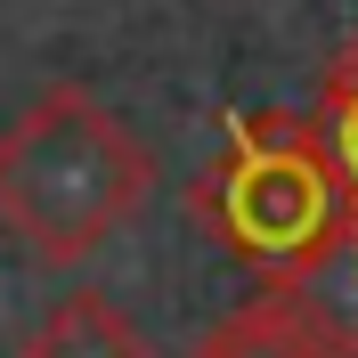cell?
Segmentation results:
<instances>
[{
  "mask_svg": "<svg viewBox=\"0 0 358 358\" xmlns=\"http://www.w3.org/2000/svg\"><path fill=\"white\" fill-rule=\"evenodd\" d=\"M155 187V155L82 82L41 90L0 131V228L41 268H73Z\"/></svg>",
  "mask_w": 358,
  "mask_h": 358,
  "instance_id": "6da1fadb",
  "label": "cell"
},
{
  "mask_svg": "<svg viewBox=\"0 0 358 358\" xmlns=\"http://www.w3.org/2000/svg\"><path fill=\"white\" fill-rule=\"evenodd\" d=\"M268 138L277 147H245L212 187L196 179V220L228 228L245 252L293 261L326 228V212H334V179H326V155H317V131L268 122Z\"/></svg>",
  "mask_w": 358,
  "mask_h": 358,
  "instance_id": "7a4b0ae2",
  "label": "cell"
},
{
  "mask_svg": "<svg viewBox=\"0 0 358 358\" xmlns=\"http://www.w3.org/2000/svg\"><path fill=\"white\" fill-rule=\"evenodd\" d=\"M285 301L342 358H358V203H334L326 228L285 261Z\"/></svg>",
  "mask_w": 358,
  "mask_h": 358,
  "instance_id": "3957f363",
  "label": "cell"
},
{
  "mask_svg": "<svg viewBox=\"0 0 358 358\" xmlns=\"http://www.w3.org/2000/svg\"><path fill=\"white\" fill-rule=\"evenodd\" d=\"M17 358H147V334L122 301H106L98 285H73L24 326Z\"/></svg>",
  "mask_w": 358,
  "mask_h": 358,
  "instance_id": "277c9868",
  "label": "cell"
},
{
  "mask_svg": "<svg viewBox=\"0 0 358 358\" xmlns=\"http://www.w3.org/2000/svg\"><path fill=\"white\" fill-rule=\"evenodd\" d=\"M187 358H342V350L293 310L285 293H261L245 310H228L220 326H203V342Z\"/></svg>",
  "mask_w": 358,
  "mask_h": 358,
  "instance_id": "5b68a950",
  "label": "cell"
},
{
  "mask_svg": "<svg viewBox=\"0 0 358 358\" xmlns=\"http://www.w3.org/2000/svg\"><path fill=\"white\" fill-rule=\"evenodd\" d=\"M342 98H358V41L326 66V106H342Z\"/></svg>",
  "mask_w": 358,
  "mask_h": 358,
  "instance_id": "8992f818",
  "label": "cell"
},
{
  "mask_svg": "<svg viewBox=\"0 0 358 358\" xmlns=\"http://www.w3.org/2000/svg\"><path fill=\"white\" fill-rule=\"evenodd\" d=\"M326 114H334V131H342V155L358 163V98H342V106H326Z\"/></svg>",
  "mask_w": 358,
  "mask_h": 358,
  "instance_id": "52a82bcc",
  "label": "cell"
}]
</instances>
